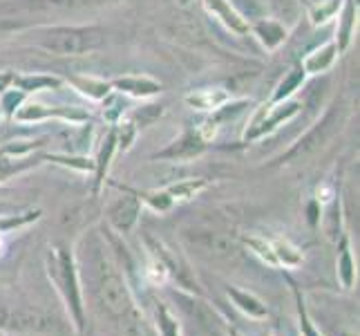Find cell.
Wrapping results in <instances>:
<instances>
[{
    "label": "cell",
    "instance_id": "1",
    "mask_svg": "<svg viewBox=\"0 0 360 336\" xmlns=\"http://www.w3.org/2000/svg\"><path fill=\"white\" fill-rule=\"evenodd\" d=\"M85 265L90 269L94 292L101 298L103 307L115 316H126L130 309V296L121 273L110 263L108 256L101 254V249H92L90 254H85Z\"/></svg>",
    "mask_w": 360,
    "mask_h": 336
},
{
    "label": "cell",
    "instance_id": "2",
    "mask_svg": "<svg viewBox=\"0 0 360 336\" xmlns=\"http://www.w3.org/2000/svg\"><path fill=\"white\" fill-rule=\"evenodd\" d=\"M36 41L52 54L74 56L96 49L103 43V32L98 27H54L43 32Z\"/></svg>",
    "mask_w": 360,
    "mask_h": 336
},
{
    "label": "cell",
    "instance_id": "3",
    "mask_svg": "<svg viewBox=\"0 0 360 336\" xmlns=\"http://www.w3.org/2000/svg\"><path fill=\"white\" fill-rule=\"evenodd\" d=\"M333 126H336V112H331V115H329L325 121H322L316 130L309 132V135L304 137V139L300 142V146H295V148H293L289 157H300V155H307V153L316 151L318 146H322V144L327 142V137L331 135Z\"/></svg>",
    "mask_w": 360,
    "mask_h": 336
},
{
    "label": "cell",
    "instance_id": "4",
    "mask_svg": "<svg viewBox=\"0 0 360 336\" xmlns=\"http://www.w3.org/2000/svg\"><path fill=\"white\" fill-rule=\"evenodd\" d=\"M188 238L197 244V247H202L204 251L208 254H215V256H229L233 251V244L224 238V235H219V233H210V231H200V233H195V235H188Z\"/></svg>",
    "mask_w": 360,
    "mask_h": 336
},
{
    "label": "cell",
    "instance_id": "5",
    "mask_svg": "<svg viewBox=\"0 0 360 336\" xmlns=\"http://www.w3.org/2000/svg\"><path fill=\"white\" fill-rule=\"evenodd\" d=\"M206 5H208L210 9H213L217 16H221V20H224L231 30L240 32V34H242V32H246V25H244V20H242L238 14H235V11H233V9H231L226 3H224V0H206Z\"/></svg>",
    "mask_w": 360,
    "mask_h": 336
},
{
    "label": "cell",
    "instance_id": "6",
    "mask_svg": "<svg viewBox=\"0 0 360 336\" xmlns=\"http://www.w3.org/2000/svg\"><path fill=\"white\" fill-rule=\"evenodd\" d=\"M226 92H221V90H204V92H195L188 97V104L195 106V108H200V110H213L217 106H221L226 101Z\"/></svg>",
    "mask_w": 360,
    "mask_h": 336
},
{
    "label": "cell",
    "instance_id": "7",
    "mask_svg": "<svg viewBox=\"0 0 360 336\" xmlns=\"http://www.w3.org/2000/svg\"><path fill=\"white\" fill-rule=\"evenodd\" d=\"M136 218V200L132 197H123V200L112 209V220L119 229H128Z\"/></svg>",
    "mask_w": 360,
    "mask_h": 336
},
{
    "label": "cell",
    "instance_id": "8",
    "mask_svg": "<svg viewBox=\"0 0 360 336\" xmlns=\"http://www.w3.org/2000/svg\"><path fill=\"white\" fill-rule=\"evenodd\" d=\"M333 54H336V47H333V45L322 47V49H318L316 54H311V56L307 58L304 68H307L309 72H320V70H325V68H329V66H331Z\"/></svg>",
    "mask_w": 360,
    "mask_h": 336
},
{
    "label": "cell",
    "instance_id": "9",
    "mask_svg": "<svg viewBox=\"0 0 360 336\" xmlns=\"http://www.w3.org/2000/svg\"><path fill=\"white\" fill-rule=\"evenodd\" d=\"M72 5H74V0H27L22 7H27V9H65Z\"/></svg>",
    "mask_w": 360,
    "mask_h": 336
},
{
    "label": "cell",
    "instance_id": "10",
    "mask_svg": "<svg viewBox=\"0 0 360 336\" xmlns=\"http://www.w3.org/2000/svg\"><path fill=\"white\" fill-rule=\"evenodd\" d=\"M79 5H90V7H98V5H105V3H117V0H74Z\"/></svg>",
    "mask_w": 360,
    "mask_h": 336
},
{
    "label": "cell",
    "instance_id": "11",
    "mask_svg": "<svg viewBox=\"0 0 360 336\" xmlns=\"http://www.w3.org/2000/svg\"><path fill=\"white\" fill-rule=\"evenodd\" d=\"M9 27H14V25H11V23H3V20H0V32H3V30H9Z\"/></svg>",
    "mask_w": 360,
    "mask_h": 336
},
{
    "label": "cell",
    "instance_id": "12",
    "mask_svg": "<svg viewBox=\"0 0 360 336\" xmlns=\"http://www.w3.org/2000/svg\"><path fill=\"white\" fill-rule=\"evenodd\" d=\"M5 83H7V79H0V88H3Z\"/></svg>",
    "mask_w": 360,
    "mask_h": 336
}]
</instances>
